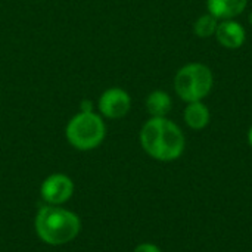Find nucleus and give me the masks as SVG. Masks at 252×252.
<instances>
[{
  "label": "nucleus",
  "mask_w": 252,
  "mask_h": 252,
  "mask_svg": "<svg viewBox=\"0 0 252 252\" xmlns=\"http://www.w3.org/2000/svg\"><path fill=\"white\" fill-rule=\"evenodd\" d=\"M139 142L145 154L159 162L177 161L186 149L182 127L168 117L148 118L140 128Z\"/></svg>",
  "instance_id": "f257e3e1"
},
{
  "label": "nucleus",
  "mask_w": 252,
  "mask_h": 252,
  "mask_svg": "<svg viewBox=\"0 0 252 252\" xmlns=\"http://www.w3.org/2000/svg\"><path fill=\"white\" fill-rule=\"evenodd\" d=\"M34 229L41 242L52 247H62L72 242L80 230V217L61 205L41 207L34 219Z\"/></svg>",
  "instance_id": "f03ea898"
},
{
  "label": "nucleus",
  "mask_w": 252,
  "mask_h": 252,
  "mask_svg": "<svg viewBox=\"0 0 252 252\" xmlns=\"http://www.w3.org/2000/svg\"><path fill=\"white\" fill-rule=\"evenodd\" d=\"M173 87L185 103L205 100L214 89V72L202 62H189L180 66L174 75Z\"/></svg>",
  "instance_id": "7ed1b4c3"
},
{
  "label": "nucleus",
  "mask_w": 252,
  "mask_h": 252,
  "mask_svg": "<svg viewBox=\"0 0 252 252\" xmlns=\"http://www.w3.org/2000/svg\"><path fill=\"white\" fill-rule=\"evenodd\" d=\"M106 137V123L105 118L93 112L78 111L69 118L65 127L66 142L77 151L87 152L99 148Z\"/></svg>",
  "instance_id": "20e7f679"
},
{
  "label": "nucleus",
  "mask_w": 252,
  "mask_h": 252,
  "mask_svg": "<svg viewBox=\"0 0 252 252\" xmlns=\"http://www.w3.org/2000/svg\"><path fill=\"white\" fill-rule=\"evenodd\" d=\"M131 96L123 87H109L97 99V112L105 120H121L131 109Z\"/></svg>",
  "instance_id": "39448f33"
},
{
  "label": "nucleus",
  "mask_w": 252,
  "mask_h": 252,
  "mask_svg": "<svg viewBox=\"0 0 252 252\" xmlns=\"http://www.w3.org/2000/svg\"><path fill=\"white\" fill-rule=\"evenodd\" d=\"M40 195L47 205H62L72 198L74 182L63 173H53L43 180Z\"/></svg>",
  "instance_id": "423d86ee"
},
{
  "label": "nucleus",
  "mask_w": 252,
  "mask_h": 252,
  "mask_svg": "<svg viewBox=\"0 0 252 252\" xmlns=\"http://www.w3.org/2000/svg\"><path fill=\"white\" fill-rule=\"evenodd\" d=\"M214 37L223 49L238 50L247 41V30L238 19H224L219 22Z\"/></svg>",
  "instance_id": "0eeeda50"
},
{
  "label": "nucleus",
  "mask_w": 252,
  "mask_h": 252,
  "mask_svg": "<svg viewBox=\"0 0 252 252\" xmlns=\"http://www.w3.org/2000/svg\"><path fill=\"white\" fill-rule=\"evenodd\" d=\"M250 0H205L207 12L219 21L238 19L248 7Z\"/></svg>",
  "instance_id": "6e6552de"
},
{
  "label": "nucleus",
  "mask_w": 252,
  "mask_h": 252,
  "mask_svg": "<svg viewBox=\"0 0 252 252\" xmlns=\"http://www.w3.org/2000/svg\"><path fill=\"white\" fill-rule=\"evenodd\" d=\"M183 121L190 130L201 131L210 126L211 111L204 103V100L186 103V106L183 109Z\"/></svg>",
  "instance_id": "1a4fd4ad"
},
{
  "label": "nucleus",
  "mask_w": 252,
  "mask_h": 252,
  "mask_svg": "<svg viewBox=\"0 0 252 252\" xmlns=\"http://www.w3.org/2000/svg\"><path fill=\"white\" fill-rule=\"evenodd\" d=\"M145 108L149 117H168L173 109L171 94L165 90H152L145 99Z\"/></svg>",
  "instance_id": "9d476101"
},
{
  "label": "nucleus",
  "mask_w": 252,
  "mask_h": 252,
  "mask_svg": "<svg viewBox=\"0 0 252 252\" xmlns=\"http://www.w3.org/2000/svg\"><path fill=\"white\" fill-rule=\"evenodd\" d=\"M219 22L220 21L217 18H214L211 13L205 12L204 15L198 16L196 21L193 22V32L199 38H211L216 35Z\"/></svg>",
  "instance_id": "9b49d317"
},
{
  "label": "nucleus",
  "mask_w": 252,
  "mask_h": 252,
  "mask_svg": "<svg viewBox=\"0 0 252 252\" xmlns=\"http://www.w3.org/2000/svg\"><path fill=\"white\" fill-rule=\"evenodd\" d=\"M133 252H162L161 251V248L158 247V245H155V244H152V242H143V244H139Z\"/></svg>",
  "instance_id": "f8f14e48"
},
{
  "label": "nucleus",
  "mask_w": 252,
  "mask_h": 252,
  "mask_svg": "<svg viewBox=\"0 0 252 252\" xmlns=\"http://www.w3.org/2000/svg\"><path fill=\"white\" fill-rule=\"evenodd\" d=\"M80 111L81 112H93L94 111V102L90 99H83L80 102Z\"/></svg>",
  "instance_id": "ddd939ff"
},
{
  "label": "nucleus",
  "mask_w": 252,
  "mask_h": 252,
  "mask_svg": "<svg viewBox=\"0 0 252 252\" xmlns=\"http://www.w3.org/2000/svg\"><path fill=\"white\" fill-rule=\"evenodd\" d=\"M247 140H248V145L251 146L252 149V126L248 128V133H247Z\"/></svg>",
  "instance_id": "4468645a"
}]
</instances>
